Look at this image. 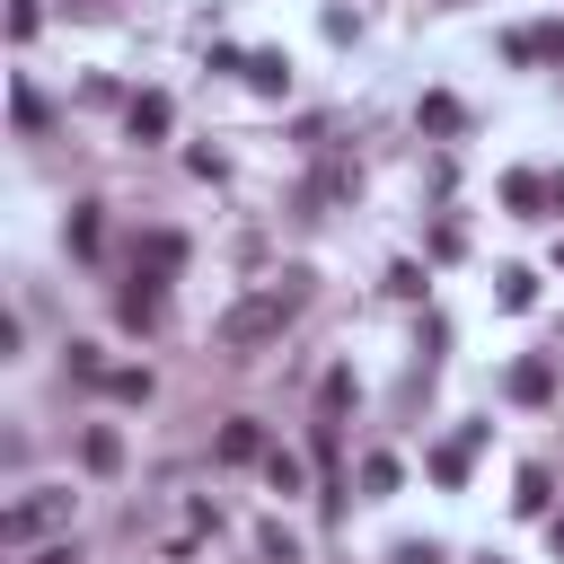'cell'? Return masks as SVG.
<instances>
[{"mask_svg":"<svg viewBox=\"0 0 564 564\" xmlns=\"http://www.w3.org/2000/svg\"><path fill=\"white\" fill-rule=\"evenodd\" d=\"M264 476H273L282 494H300V458H291V449H264Z\"/></svg>","mask_w":564,"mask_h":564,"instance_id":"obj_16","label":"cell"},{"mask_svg":"<svg viewBox=\"0 0 564 564\" xmlns=\"http://www.w3.org/2000/svg\"><path fill=\"white\" fill-rule=\"evenodd\" d=\"M511 397H520V405H546V397H555V361H520V370H511Z\"/></svg>","mask_w":564,"mask_h":564,"instance_id":"obj_8","label":"cell"},{"mask_svg":"<svg viewBox=\"0 0 564 564\" xmlns=\"http://www.w3.org/2000/svg\"><path fill=\"white\" fill-rule=\"evenodd\" d=\"M247 88H256V97H282V88H291V62H282V53H247Z\"/></svg>","mask_w":564,"mask_h":564,"instance_id":"obj_7","label":"cell"},{"mask_svg":"<svg viewBox=\"0 0 564 564\" xmlns=\"http://www.w3.org/2000/svg\"><path fill=\"white\" fill-rule=\"evenodd\" d=\"M264 564H300V546H291L282 529H264Z\"/></svg>","mask_w":564,"mask_h":564,"instance_id":"obj_20","label":"cell"},{"mask_svg":"<svg viewBox=\"0 0 564 564\" xmlns=\"http://www.w3.org/2000/svg\"><path fill=\"white\" fill-rule=\"evenodd\" d=\"M414 123H423V132H441V141H449V132H467V106H458V97H449V88H432V97H423V106H414Z\"/></svg>","mask_w":564,"mask_h":564,"instance_id":"obj_6","label":"cell"},{"mask_svg":"<svg viewBox=\"0 0 564 564\" xmlns=\"http://www.w3.org/2000/svg\"><path fill=\"white\" fill-rule=\"evenodd\" d=\"M361 485H370V494H388V485H397V458H388V449H379V458H361Z\"/></svg>","mask_w":564,"mask_h":564,"instance_id":"obj_18","label":"cell"},{"mask_svg":"<svg viewBox=\"0 0 564 564\" xmlns=\"http://www.w3.org/2000/svg\"><path fill=\"white\" fill-rule=\"evenodd\" d=\"M220 458H229V467H247V458H264V432H256L247 414H238V423H220Z\"/></svg>","mask_w":564,"mask_h":564,"instance_id":"obj_9","label":"cell"},{"mask_svg":"<svg viewBox=\"0 0 564 564\" xmlns=\"http://www.w3.org/2000/svg\"><path fill=\"white\" fill-rule=\"evenodd\" d=\"M123 123H132V141H167V123H176V106H167L159 88H141V97L123 106Z\"/></svg>","mask_w":564,"mask_h":564,"instance_id":"obj_4","label":"cell"},{"mask_svg":"<svg viewBox=\"0 0 564 564\" xmlns=\"http://www.w3.org/2000/svg\"><path fill=\"white\" fill-rule=\"evenodd\" d=\"M555 555H564V520H555Z\"/></svg>","mask_w":564,"mask_h":564,"instance_id":"obj_23","label":"cell"},{"mask_svg":"<svg viewBox=\"0 0 564 564\" xmlns=\"http://www.w3.org/2000/svg\"><path fill=\"white\" fill-rule=\"evenodd\" d=\"M476 441H485V432H458V441L432 458V476H441V485H458V476H467V458H476Z\"/></svg>","mask_w":564,"mask_h":564,"instance_id":"obj_12","label":"cell"},{"mask_svg":"<svg viewBox=\"0 0 564 564\" xmlns=\"http://www.w3.org/2000/svg\"><path fill=\"white\" fill-rule=\"evenodd\" d=\"M53 520H70V494H26V502H9L0 538H9V546H26V538H44Z\"/></svg>","mask_w":564,"mask_h":564,"instance_id":"obj_2","label":"cell"},{"mask_svg":"<svg viewBox=\"0 0 564 564\" xmlns=\"http://www.w3.org/2000/svg\"><path fill=\"white\" fill-rule=\"evenodd\" d=\"M546 203H555V212H564V176H546Z\"/></svg>","mask_w":564,"mask_h":564,"instance_id":"obj_21","label":"cell"},{"mask_svg":"<svg viewBox=\"0 0 564 564\" xmlns=\"http://www.w3.org/2000/svg\"><path fill=\"white\" fill-rule=\"evenodd\" d=\"M300 300H308V273H282V282H264L256 300H238V308L220 317V344H229V352H256V344H273V335L300 317Z\"/></svg>","mask_w":564,"mask_h":564,"instance_id":"obj_1","label":"cell"},{"mask_svg":"<svg viewBox=\"0 0 564 564\" xmlns=\"http://www.w3.org/2000/svg\"><path fill=\"white\" fill-rule=\"evenodd\" d=\"M35 564H79V555H70V546H53V555H35Z\"/></svg>","mask_w":564,"mask_h":564,"instance_id":"obj_22","label":"cell"},{"mask_svg":"<svg viewBox=\"0 0 564 564\" xmlns=\"http://www.w3.org/2000/svg\"><path fill=\"white\" fill-rule=\"evenodd\" d=\"M159 300H167V273H150V264H141V273H132V291L115 300V317H123V326H159Z\"/></svg>","mask_w":564,"mask_h":564,"instance_id":"obj_3","label":"cell"},{"mask_svg":"<svg viewBox=\"0 0 564 564\" xmlns=\"http://www.w3.org/2000/svg\"><path fill=\"white\" fill-rule=\"evenodd\" d=\"M502 203H511V212H538V203H546V176L511 167V176H502Z\"/></svg>","mask_w":564,"mask_h":564,"instance_id":"obj_11","label":"cell"},{"mask_svg":"<svg viewBox=\"0 0 564 564\" xmlns=\"http://www.w3.org/2000/svg\"><path fill=\"white\" fill-rule=\"evenodd\" d=\"M141 264H150V273H176V264H185V238H176V229H150V238H141Z\"/></svg>","mask_w":564,"mask_h":564,"instance_id":"obj_10","label":"cell"},{"mask_svg":"<svg viewBox=\"0 0 564 564\" xmlns=\"http://www.w3.org/2000/svg\"><path fill=\"white\" fill-rule=\"evenodd\" d=\"M502 53L511 62H564V26H520V35H502Z\"/></svg>","mask_w":564,"mask_h":564,"instance_id":"obj_5","label":"cell"},{"mask_svg":"<svg viewBox=\"0 0 564 564\" xmlns=\"http://www.w3.org/2000/svg\"><path fill=\"white\" fill-rule=\"evenodd\" d=\"M79 458H88V467H97V476H106V467H115V458H123V441H115V432H106V423H97V432H88V441H79Z\"/></svg>","mask_w":564,"mask_h":564,"instance_id":"obj_13","label":"cell"},{"mask_svg":"<svg viewBox=\"0 0 564 564\" xmlns=\"http://www.w3.org/2000/svg\"><path fill=\"white\" fill-rule=\"evenodd\" d=\"M97 388H106V397H123V405H132V397H150V370H106V379H97Z\"/></svg>","mask_w":564,"mask_h":564,"instance_id":"obj_14","label":"cell"},{"mask_svg":"<svg viewBox=\"0 0 564 564\" xmlns=\"http://www.w3.org/2000/svg\"><path fill=\"white\" fill-rule=\"evenodd\" d=\"M538 300V273H502V308H529Z\"/></svg>","mask_w":564,"mask_h":564,"instance_id":"obj_17","label":"cell"},{"mask_svg":"<svg viewBox=\"0 0 564 564\" xmlns=\"http://www.w3.org/2000/svg\"><path fill=\"white\" fill-rule=\"evenodd\" d=\"M88 247H97V203H79V212H70V256H88Z\"/></svg>","mask_w":564,"mask_h":564,"instance_id":"obj_15","label":"cell"},{"mask_svg":"<svg viewBox=\"0 0 564 564\" xmlns=\"http://www.w3.org/2000/svg\"><path fill=\"white\" fill-rule=\"evenodd\" d=\"M520 511H546V467H520Z\"/></svg>","mask_w":564,"mask_h":564,"instance_id":"obj_19","label":"cell"}]
</instances>
